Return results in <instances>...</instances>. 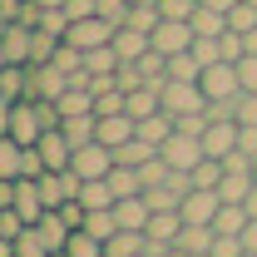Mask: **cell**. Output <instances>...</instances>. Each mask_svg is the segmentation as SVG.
Returning <instances> with one entry per match:
<instances>
[{"label": "cell", "instance_id": "be15d7a7", "mask_svg": "<svg viewBox=\"0 0 257 257\" xmlns=\"http://www.w3.org/2000/svg\"><path fill=\"white\" fill-rule=\"evenodd\" d=\"M247 257H257V252H247Z\"/></svg>", "mask_w": 257, "mask_h": 257}, {"label": "cell", "instance_id": "b9f144b4", "mask_svg": "<svg viewBox=\"0 0 257 257\" xmlns=\"http://www.w3.org/2000/svg\"><path fill=\"white\" fill-rule=\"evenodd\" d=\"M237 84H242V94H257V55L237 60Z\"/></svg>", "mask_w": 257, "mask_h": 257}, {"label": "cell", "instance_id": "d4e9b609", "mask_svg": "<svg viewBox=\"0 0 257 257\" xmlns=\"http://www.w3.org/2000/svg\"><path fill=\"white\" fill-rule=\"evenodd\" d=\"M109 188H114V203H119V198H144V178H139V168H119V163H114Z\"/></svg>", "mask_w": 257, "mask_h": 257}, {"label": "cell", "instance_id": "e575fe53", "mask_svg": "<svg viewBox=\"0 0 257 257\" xmlns=\"http://www.w3.org/2000/svg\"><path fill=\"white\" fill-rule=\"evenodd\" d=\"M188 178H193V188H213L218 193V183H223V159H203Z\"/></svg>", "mask_w": 257, "mask_h": 257}, {"label": "cell", "instance_id": "f6af8a7d", "mask_svg": "<svg viewBox=\"0 0 257 257\" xmlns=\"http://www.w3.org/2000/svg\"><path fill=\"white\" fill-rule=\"evenodd\" d=\"M237 128H257V94L237 99Z\"/></svg>", "mask_w": 257, "mask_h": 257}, {"label": "cell", "instance_id": "5bb4252c", "mask_svg": "<svg viewBox=\"0 0 257 257\" xmlns=\"http://www.w3.org/2000/svg\"><path fill=\"white\" fill-rule=\"evenodd\" d=\"M203 154H208V159H227V154H237V124H232V119L208 124V128H203Z\"/></svg>", "mask_w": 257, "mask_h": 257}, {"label": "cell", "instance_id": "ee69618b", "mask_svg": "<svg viewBox=\"0 0 257 257\" xmlns=\"http://www.w3.org/2000/svg\"><path fill=\"white\" fill-rule=\"evenodd\" d=\"M114 79H119V89H124V94H134V89H144V84H149V79L139 74V64H119V74H114Z\"/></svg>", "mask_w": 257, "mask_h": 257}, {"label": "cell", "instance_id": "6125c7cd", "mask_svg": "<svg viewBox=\"0 0 257 257\" xmlns=\"http://www.w3.org/2000/svg\"><path fill=\"white\" fill-rule=\"evenodd\" d=\"M247 5H257V0H247Z\"/></svg>", "mask_w": 257, "mask_h": 257}, {"label": "cell", "instance_id": "5b68a950", "mask_svg": "<svg viewBox=\"0 0 257 257\" xmlns=\"http://www.w3.org/2000/svg\"><path fill=\"white\" fill-rule=\"evenodd\" d=\"M10 139H15L20 149H35V144L45 139V119H40V104H35V99H20V104H15V114H10Z\"/></svg>", "mask_w": 257, "mask_h": 257}, {"label": "cell", "instance_id": "3957f363", "mask_svg": "<svg viewBox=\"0 0 257 257\" xmlns=\"http://www.w3.org/2000/svg\"><path fill=\"white\" fill-rule=\"evenodd\" d=\"M159 154H163V163H168L173 173H193L198 163L208 159V154H203V139H198V134H178V128H173V139L163 144Z\"/></svg>", "mask_w": 257, "mask_h": 257}, {"label": "cell", "instance_id": "484cf974", "mask_svg": "<svg viewBox=\"0 0 257 257\" xmlns=\"http://www.w3.org/2000/svg\"><path fill=\"white\" fill-rule=\"evenodd\" d=\"M84 74H89V79L119 74V55H114V45H104V50H84Z\"/></svg>", "mask_w": 257, "mask_h": 257}, {"label": "cell", "instance_id": "ac0fdd59", "mask_svg": "<svg viewBox=\"0 0 257 257\" xmlns=\"http://www.w3.org/2000/svg\"><path fill=\"white\" fill-rule=\"evenodd\" d=\"M154 50V40L139 30H114V55H119V64H139L144 55Z\"/></svg>", "mask_w": 257, "mask_h": 257}, {"label": "cell", "instance_id": "d6a6232c", "mask_svg": "<svg viewBox=\"0 0 257 257\" xmlns=\"http://www.w3.org/2000/svg\"><path fill=\"white\" fill-rule=\"evenodd\" d=\"M55 69H60L64 79H74V74H84V50H74V45H60V50H55Z\"/></svg>", "mask_w": 257, "mask_h": 257}, {"label": "cell", "instance_id": "277c9868", "mask_svg": "<svg viewBox=\"0 0 257 257\" xmlns=\"http://www.w3.org/2000/svg\"><path fill=\"white\" fill-rule=\"evenodd\" d=\"M69 173H79L84 183H99V178H109V173H114V149H104V144H84V149H74V159H69Z\"/></svg>", "mask_w": 257, "mask_h": 257}, {"label": "cell", "instance_id": "74e56055", "mask_svg": "<svg viewBox=\"0 0 257 257\" xmlns=\"http://www.w3.org/2000/svg\"><path fill=\"white\" fill-rule=\"evenodd\" d=\"M64 257H104V242H99V237H89V232L79 227V232L69 237V247H64Z\"/></svg>", "mask_w": 257, "mask_h": 257}, {"label": "cell", "instance_id": "6da1fadb", "mask_svg": "<svg viewBox=\"0 0 257 257\" xmlns=\"http://www.w3.org/2000/svg\"><path fill=\"white\" fill-rule=\"evenodd\" d=\"M163 114L168 119H198V114H208V94L198 84H183V79H163Z\"/></svg>", "mask_w": 257, "mask_h": 257}, {"label": "cell", "instance_id": "cb8c5ba5", "mask_svg": "<svg viewBox=\"0 0 257 257\" xmlns=\"http://www.w3.org/2000/svg\"><path fill=\"white\" fill-rule=\"evenodd\" d=\"M149 252V237L144 232H114L104 242V257H144Z\"/></svg>", "mask_w": 257, "mask_h": 257}, {"label": "cell", "instance_id": "681fc988", "mask_svg": "<svg viewBox=\"0 0 257 257\" xmlns=\"http://www.w3.org/2000/svg\"><path fill=\"white\" fill-rule=\"evenodd\" d=\"M237 154L257 159V128H237Z\"/></svg>", "mask_w": 257, "mask_h": 257}, {"label": "cell", "instance_id": "836d02e7", "mask_svg": "<svg viewBox=\"0 0 257 257\" xmlns=\"http://www.w3.org/2000/svg\"><path fill=\"white\" fill-rule=\"evenodd\" d=\"M15 257H55V252H50V242L40 237V227H25V232L15 237Z\"/></svg>", "mask_w": 257, "mask_h": 257}, {"label": "cell", "instance_id": "4316f807", "mask_svg": "<svg viewBox=\"0 0 257 257\" xmlns=\"http://www.w3.org/2000/svg\"><path fill=\"white\" fill-rule=\"evenodd\" d=\"M79 208H84V213H104V208H114V188H109V178L84 183V188H79Z\"/></svg>", "mask_w": 257, "mask_h": 257}, {"label": "cell", "instance_id": "9f6ffc18", "mask_svg": "<svg viewBox=\"0 0 257 257\" xmlns=\"http://www.w3.org/2000/svg\"><path fill=\"white\" fill-rule=\"evenodd\" d=\"M0 257H15V242H0Z\"/></svg>", "mask_w": 257, "mask_h": 257}, {"label": "cell", "instance_id": "ba28073f", "mask_svg": "<svg viewBox=\"0 0 257 257\" xmlns=\"http://www.w3.org/2000/svg\"><path fill=\"white\" fill-rule=\"evenodd\" d=\"M193 25L188 20H159V30H154V50L159 55H188L193 50Z\"/></svg>", "mask_w": 257, "mask_h": 257}, {"label": "cell", "instance_id": "f907efd6", "mask_svg": "<svg viewBox=\"0 0 257 257\" xmlns=\"http://www.w3.org/2000/svg\"><path fill=\"white\" fill-rule=\"evenodd\" d=\"M10 114H15V104H10V99H0V134H10Z\"/></svg>", "mask_w": 257, "mask_h": 257}, {"label": "cell", "instance_id": "8fae6325", "mask_svg": "<svg viewBox=\"0 0 257 257\" xmlns=\"http://www.w3.org/2000/svg\"><path fill=\"white\" fill-rule=\"evenodd\" d=\"M64 89H69V79L55 64H30V94L25 99H60Z\"/></svg>", "mask_w": 257, "mask_h": 257}, {"label": "cell", "instance_id": "ab89813d", "mask_svg": "<svg viewBox=\"0 0 257 257\" xmlns=\"http://www.w3.org/2000/svg\"><path fill=\"white\" fill-rule=\"evenodd\" d=\"M193 60L203 69H213V64H223V45L218 40H193Z\"/></svg>", "mask_w": 257, "mask_h": 257}, {"label": "cell", "instance_id": "8d00e7d4", "mask_svg": "<svg viewBox=\"0 0 257 257\" xmlns=\"http://www.w3.org/2000/svg\"><path fill=\"white\" fill-rule=\"evenodd\" d=\"M128 10H134V5H128V0H94V15H99V20H109V25H114V30H124V20H128Z\"/></svg>", "mask_w": 257, "mask_h": 257}, {"label": "cell", "instance_id": "7dc6e473", "mask_svg": "<svg viewBox=\"0 0 257 257\" xmlns=\"http://www.w3.org/2000/svg\"><path fill=\"white\" fill-rule=\"evenodd\" d=\"M213 257H247V247H242V237H218Z\"/></svg>", "mask_w": 257, "mask_h": 257}, {"label": "cell", "instance_id": "9c48e42d", "mask_svg": "<svg viewBox=\"0 0 257 257\" xmlns=\"http://www.w3.org/2000/svg\"><path fill=\"white\" fill-rule=\"evenodd\" d=\"M10 208L20 213V223L25 227H35L50 208H45V198H40V183L35 178H15V198H10Z\"/></svg>", "mask_w": 257, "mask_h": 257}, {"label": "cell", "instance_id": "60d3db41", "mask_svg": "<svg viewBox=\"0 0 257 257\" xmlns=\"http://www.w3.org/2000/svg\"><path fill=\"white\" fill-rule=\"evenodd\" d=\"M198 0H159V15L163 20H193Z\"/></svg>", "mask_w": 257, "mask_h": 257}, {"label": "cell", "instance_id": "c3c4849f", "mask_svg": "<svg viewBox=\"0 0 257 257\" xmlns=\"http://www.w3.org/2000/svg\"><path fill=\"white\" fill-rule=\"evenodd\" d=\"M64 15H69V25H74V20H89V15H94V0H69Z\"/></svg>", "mask_w": 257, "mask_h": 257}, {"label": "cell", "instance_id": "52a82bcc", "mask_svg": "<svg viewBox=\"0 0 257 257\" xmlns=\"http://www.w3.org/2000/svg\"><path fill=\"white\" fill-rule=\"evenodd\" d=\"M64 45H74V50H104V45H114V25H109V20H99V15L74 20L69 35H64Z\"/></svg>", "mask_w": 257, "mask_h": 257}, {"label": "cell", "instance_id": "7c38bea8", "mask_svg": "<svg viewBox=\"0 0 257 257\" xmlns=\"http://www.w3.org/2000/svg\"><path fill=\"white\" fill-rule=\"evenodd\" d=\"M35 149H40V159H45V168H50V173H64V168H69V159H74V144L64 139L60 128H50Z\"/></svg>", "mask_w": 257, "mask_h": 257}, {"label": "cell", "instance_id": "11a10c76", "mask_svg": "<svg viewBox=\"0 0 257 257\" xmlns=\"http://www.w3.org/2000/svg\"><path fill=\"white\" fill-rule=\"evenodd\" d=\"M40 5H45V10H64L69 0H40Z\"/></svg>", "mask_w": 257, "mask_h": 257}, {"label": "cell", "instance_id": "8992f818", "mask_svg": "<svg viewBox=\"0 0 257 257\" xmlns=\"http://www.w3.org/2000/svg\"><path fill=\"white\" fill-rule=\"evenodd\" d=\"M218 213H223V198H218L213 188H193L188 198H183V208H178V218H183L188 227H213Z\"/></svg>", "mask_w": 257, "mask_h": 257}, {"label": "cell", "instance_id": "44dd1931", "mask_svg": "<svg viewBox=\"0 0 257 257\" xmlns=\"http://www.w3.org/2000/svg\"><path fill=\"white\" fill-rule=\"evenodd\" d=\"M188 25H193V35H198V40H223V35H227V15L208 10V5H198Z\"/></svg>", "mask_w": 257, "mask_h": 257}, {"label": "cell", "instance_id": "db71d44e", "mask_svg": "<svg viewBox=\"0 0 257 257\" xmlns=\"http://www.w3.org/2000/svg\"><path fill=\"white\" fill-rule=\"evenodd\" d=\"M242 208H247V218H252V223H257V188L247 193V203H242Z\"/></svg>", "mask_w": 257, "mask_h": 257}, {"label": "cell", "instance_id": "83f0119b", "mask_svg": "<svg viewBox=\"0 0 257 257\" xmlns=\"http://www.w3.org/2000/svg\"><path fill=\"white\" fill-rule=\"evenodd\" d=\"M60 134L74 144V149H84V144H94V139H99V119H94V114H84V119H64Z\"/></svg>", "mask_w": 257, "mask_h": 257}, {"label": "cell", "instance_id": "bcb514c9", "mask_svg": "<svg viewBox=\"0 0 257 257\" xmlns=\"http://www.w3.org/2000/svg\"><path fill=\"white\" fill-rule=\"evenodd\" d=\"M40 173H50L45 159H40V149H25V163H20V178H40Z\"/></svg>", "mask_w": 257, "mask_h": 257}, {"label": "cell", "instance_id": "f35d334b", "mask_svg": "<svg viewBox=\"0 0 257 257\" xmlns=\"http://www.w3.org/2000/svg\"><path fill=\"white\" fill-rule=\"evenodd\" d=\"M35 30H40V35H50V40H64V35H69V15H64V10H45Z\"/></svg>", "mask_w": 257, "mask_h": 257}, {"label": "cell", "instance_id": "f546056e", "mask_svg": "<svg viewBox=\"0 0 257 257\" xmlns=\"http://www.w3.org/2000/svg\"><path fill=\"white\" fill-rule=\"evenodd\" d=\"M139 139H144V144H154V149H163V144L173 139V119H168V114H154V119H139Z\"/></svg>", "mask_w": 257, "mask_h": 257}, {"label": "cell", "instance_id": "ffe728a7", "mask_svg": "<svg viewBox=\"0 0 257 257\" xmlns=\"http://www.w3.org/2000/svg\"><path fill=\"white\" fill-rule=\"evenodd\" d=\"M247 223H252V218H247V208H242V203H223V213L213 218V232H218V237H242Z\"/></svg>", "mask_w": 257, "mask_h": 257}, {"label": "cell", "instance_id": "d6986e66", "mask_svg": "<svg viewBox=\"0 0 257 257\" xmlns=\"http://www.w3.org/2000/svg\"><path fill=\"white\" fill-rule=\"evenodd\" d=\"M213 242H218V232L213 227H188L183 223V232H178V252H188V257H213Z\"/></svg>", "mask_w": 257, "mask_h": 257}, {"label": "cell", "instance_id": "2e32d148", "mask_svg": "<svg viewBox=\"0 0 257 257\" xmlns=\"http://www.w3.org/2000/svg\"><path fill=\"white\" fill-rule=\"evenodd\" d=\"M128 139H139V124H134L128 114H114V119H99V139H94V144H104V149H124Z\"/></svg>", "mask_w": 257, "mask_h": 257}, {"label": "cell", "instance_id": "680465c9", "mask_svg": "<svg viewBox=\"0 0 257 257\" xmlns=\"http://www.w3.org/2000/svg\"><path fill=\"white\" fill-rule=\"evenodd\" d=\"M252 178H257V159H252Z\"/></svg>", "mask_w": 257, "mask_h": 257}, {"label": "cell", "instance_id": "30bf717a", "mask_svg": "<svg viewBox=\"0 0 257 257\" xmlns=\"http://www.w3.org/2000/svg\"><path fill=\"white\" fill-rule=\"evenodd\" d=\"M178 232H183V218H178V213H154V218H149V227H144V237H149V252L163 257L173 242H178Z\"/></svg>", "mask_w": 257, "mask_h": 257}, {"label": "cell", "instance_id": "816d5d0a", "mask_svg": "<svg viewBox=\"0 0 257 257\" xmlns=\"http://www.w3.org/2000/svg\"><path fill=\"white\" fill-rule=\"evenodd\" d=\"M198 5H208V10H218V15H227V10H232L237 0H198Z\"/></svg>", "mask_w": 257, "mask_h": 257}, {"label": "cell", "instance_id": "9a60e30c", "mask_svg": "<svg viewBox=\"0 0 257 257\" xmlns=\"http://www.w3.org/2000/svg\"><path fill=\"white\" fill-rule=\"evenodd\" d=\"M30 50H35V30H25V25H5V35H0V55H5V64H30Z\"/></svg>", "mask_w": 257, "mask_h": 257}, {"label": "cell", "instance_id": "e0dca14e", "mask_svg": "<svg viewBox=\"0 0 257 257\" xmlns=\"http://www.w3.org/2000/svg\"><path fill=\"white\" fill-rule=\"evenodd\" d=\"M163 114V84H144V89H134L128 94V119L139 124V119H154Z\"/></svg>", "mask_w": 257, "mask_h": 257}, {"label": "cell", "instance_id": "7a4b0ae2", "mask_svg": "<svg viewBox=\"0 0 257 257\" xmlns=\"http://www.w3.org/2000/svg\"><path fill=\"white\" fill-rule=\"evenodd\" d=\"M198 89L208 94V104H232V99H242V84H237V64H213V69H203V79H198Z\"/></svg>", "mask_w": 257, "mask_h": 257}, {"label": "cell", "instance_id": "f1b7e54d", "mask_svg": "<svg viewBox=\"0 0 257 257\" xmlns=\"http://www.w3.org/2000/svg\"><path fill=\"white\" fill-rule=\"evenodd\" d=\"M20 163H25V149H20L10 134H0V178L15 183V178H20Z\"/></svg>", "mask_w": 257, "mask_h": 257}, {"label": "cell", "instance_id": "94428289", "mask_svg": "<svg viewBox=\"0 0 257 257\" xmlns=\"http://www.w3.org/2000/svg\"><path fill=\"white\" fill-rule=\"evenodd\" d=\"M0 35H5V20H0Z\"/></svg>", "mask_w": 257, "mask_h": 257}, {"label": "cell", "instance_id": "e7e4bbea", "mask_svg": "<svg viewBox=\"0 0 257 257\" xmlns=\"http://www.w3.org/2000/svg\"><path fill=\"white\" fill-rule=\"evenodd\" d=\"M55 257H64V252H55Z\"/></svg>", "mask_w": 257, "mask_h": 257}, {"label": "cell", "instance_id": "7bdbcfd3", "mask_svg": "<svg viewBox=\"0 0 257 257\" xmlns=\"http://www.w3.org/2000/svg\"><path fill=\"white\" fill-rule=\"evenodd\" d=\"M20 232H25V223H20V213H15V208H5V213H0V242H15Z\"/></svg>", "mask_w": 257, "mask_h": 257}, {"label": "cell", "instance_id": "91938a15", "mask_svg": "<svg viewBox=\"0 0 257 257\" xmlns=\"http://www.w3.org/2000/svg\"><path fill=\"white\" fill-rule=\"evenodd\" d=\"M0 69H5V55H0Z\"/></svg>", "mask_w": 257, "mask_h": 257}, {"label": "cell", "instance_id": "4fadbf2b", "mask_svg": "<svg viewBox=\"0 0 257 257\" xmlns=\"http://www.w3.org/2000/svg\"><path fill=\"white\" fill-rule=\"evenodd\" d=\"M149 218H154L149 198H119V203H114V223H119V232H144Z\"/></svg>", "mask_w": 257, "mask_h": 257}, {"label": "cell", "instance_id": "7402d4cb", "mask_svg": "<svg viewBox=\"0 0 257 257\" xmlns=\"http://www.w3.org/2000/svg\"><path fill=\"white\" fill-rule=\"evenodd\" d=\"M40 237H45V242H50V252H64V247H69V237H74V227L64 223L60 213H45V218H40Z\"/></svg>", "mask_w": 257, "mask_h": 257}, {"label": "cell", "instance_id": "4dcf8cb0", "mask_svg": "<svg viewBox=\"0 0 257 257\" xmlns=\"http://www.w3.org/2000/svg\"><path fill=\"white\" fill-rule=\"evenodd\" d=\"M168 79H183V84H198L203 79V64L193 60V50L188 55H168Z\"/></svg>", "mask_w": 257, "mask_h": 257}, {"label": "cell", "instance_id": "603a6c76", "mask_svg": "<svg viewBox=\"0 0 257 257\" xmlns=\"http://www.w3.org/2000/svg\"><path fill=\"white\" fill-rule=\"evenodd\" d=\"M154 159H159V149L144 144V139H128L124 149H114V163L119 168H144V163H154Z\"/></svg>", "mask_w": 257, "mask_h": 257}, {"label": "cell", "instance_id": "1f68e13d", "mask_svg": "<svg viewBox=\"0 0 257 257\" xmlns=\"http://www.w3.org/2000/svg\"><path fill=\"white\" fill-rule=\"evenodd\" d=\"M227 30H232V35H252V30H257V5L237 0V5L227 10Z\"/></svg>", "mask_w": 257, "mask_h": 257}, {"label": "cell", "instance_id": "d590c367", "mask_svg": "<svg viewBox=\"0 0 257 257\" xmlns=\"http://www.w3.org/2000/svg\"><path fill=\"white\" fill-rule=\"evenodd\" d=\"M84 232H89V237H99V242H109V237L119 232V223H114V208H104V213H89V218H84Z\"/></svg>", "mask_w": 257, "mask_h": 257}, {"label": "cell", "instance_id": "6f0895ef", "mask_svg": "<svg viewBox=\"0 0 257 257\" xmlns=\"http://www.w3.org/2000/svg\"><path fill=\"white\" fill-rule=\"evenodd\" d=\"M128 5H159V0H128Z\"/></svg>", "mask_w": 257, "mask_h": 257}, {"label": "cell", "instance_id": "f5cc1de1", "mask_svg": "<svg viewBox=\"0 0 257 257\" xmlns=\"http://www.w3.org/2000/svg\"><path fill=\"white\" fill-rule=\"evenodd\" d=\"M242 247H247V252H257V223H247V232H242Z\"/></svg>", "mask_w": 257, "mask_h": 257}]
</instances>
